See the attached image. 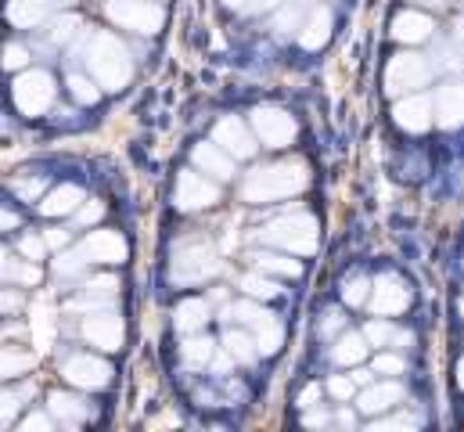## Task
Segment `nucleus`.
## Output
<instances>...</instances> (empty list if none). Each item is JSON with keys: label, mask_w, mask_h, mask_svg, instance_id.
I'll return each mask as SVG.
<instances>
[{"label": "nucleus", "mask_w": 464, "mask_h": 432, "mask_svg": "<svg viewBox=\"0 0 464 432\" xmlns=\"http://www.w3.org/2000/svg\"><path fill=\"white\" fill-rule=\"evenodd\" d=\"M306 184H310L306 162H295V159H288V162H266V166H256V170L245 177L241 199L263 206V202L292 199V195L306 191Z\"/></svg>", "instance_id": "obj_1"}, {"label": "nucleus", "mask_w": 464, "mask_h": 432, "mask_svg": "<svg viewBox=\"0 0 464 432\" xmlns=\"http://www.w3.org/2000/svg\"><path fill=\"white\" fill-rule=\"evenodd\" d=\"M83 62L91 69V76L102 83V91H122L133 76V62L130 51L122 47V40L112 33H94L83 44Z\"/></svg>", "instance_id": "obj_2"}, {"label": "nucleus", "mask_w": 464, "mask_h": 432, "mask_svg": "<svg viewBox=\"0 0 464 432\" xmlns=\"http://www.w3.org/2000/svg\"><path fill=\"white\" fill-rule=\"evenodd\" d=\"M259 241H266L270 249H285V252H295V256H310L317 252L321 245V227L310 213H288L270 220L263 231H259Z\"/></svg>", "instance_id": "obj_3"}, {"label": "nucleus", "mask_w": 464, "mask_h": 432, "mask_svg": "<svg viewBox=\"0 0 464 432\" xmlns=\"http://www.w3.org/2000/svg\"><path fill=\"white\" fill-rule=\"evenodd\" d=\"M217 270H220V260H217V252H213L209 241H202V238H184V241H177L173 260H169V278H173V285H202V281H209Z\"/></svg>", "instance_id": "obj_4"}, {"label": "nucleus", "mask_w": 464, "mask_h": 432, "mask_svg": "<svg viewBox=\"0 0 464 432\" xmlns=\"http://www.w3.org/2000/svg\"><path fill=\"white\" fill-rule=\"evenodd\" d=\"M432 76H436V62H429L425 54L403 51V54H392V62L385 69V91L389 94H414V91L429 87Z\"/></svg>", "instance_id": "obj_5"}, {"label": "nucleus", "mask_w": 464, "mask_h": 432, "mask_svg": "<svg viewBox=\"0 0 464 432\" xmlns=\"http://www.w3.org/2000/svg\"><path fill=\"white\" fill-rule=\"evenodd\" d=\"M54 94H58V87H54L51 73H44V69L22 73V76L11 83V102H14V108H18L22 115H29V119L44 115L47 108L54 105Z\"/></svg>", "instance_id": "obj_6"}, {"label": "nucleus", "mask_w": 464, "mask_h": 432, "mask_svg": "<svg viewBox=\"0 0 464 432\" xmlns=\"http://www.w3.org/2000/svg\"><path fill=\"white\" fill-rule=\"evenodd\" d=\"M105 15L116 22L119 29H130V33H140V36L159 33L162 22H166V7L155 4V0H109Z\"/></svg>", "instance_id": "obj_7"}, {"label": "nucleus", "mask_w": 464, "mask_h": 432, "mask_svg": "<svg viewBox=\"0 0 464 432\" xmlns=\"http://www.w3.org/2000/svg\"><path fill=\"white\" fill-rule=\"evenodd\" d=\"M231 318L256 331V342H259L263 353H277V349H281V342H285V328H281V321H277L270 310H263L259 303H252V296H248L245 303L231 307Z\"/></svg>", "instance_id": "obj_8"}, {"label": "nucleus", "mask_w": 464, "mask_h": 432, "mask_svg": "<svg viewBox=\"0 0 464 432\" xmlns=\"http://www.w3.org/2000/svg\"><path fill=\"white\" fill-rule=\"evenodd\" d=\"M252 130H256V137L266 144V148H288L292 141H295V133H299V126H295V119L285 112V108L277 105H259L252 108Z\"/></svg>", "instance_id": "obj_9"}, {"label": "nucleus", "mask_w": 464, "mask_h": 432, "mask_svg": "<svg viewBox=\"0 0 464 432\" xmlns=\"http://www.w3.org/2000/svg\"><path fill=\"white\" fill-rule=\"evenodd\" d=\"M62 375L65 382H72L76 389H87V393H98L112 382V368L102 360V357H91V353H76L62 364Z\"/></svg>", "instance_id": "obj_10"}, {"label": "nucleus", "mask_w": 464, "mask_h": 432, "mask_svg": "<svg viewBox=\"0 0 464 432\" xmlns=\"http://www.w3.org/2000/svg\"><path fill=\"white\" fill-rule=\"evenodd\" d=\"M220 199V188L195 166V170H184L177 177V206L188 210V213H198V210H209L213 202Z\"/></svg>", "instance_id": "obj_11"}, {"label": "nucleus", "mask_w": 464, "mask_h": 432, "mask_svg": "<svg viewBox=\"0 0 464 432\" xmlns=\"http://www.w3.org/2000/svg\"><path fill=\"white\" fill-rule=\"evenodd\" d=\"M411 307V289L400 274H382L374 281V292H371V310L378 318H396Z\"/></svg>", "instance_id": "obj_12"}, {"label": "nucleus", "mask_w": 464, "mask_h": 432, "mask_svg": "<svg viewBox=\"0 0 464 432\" xmlns=\"http://www.w3.org/2000/svg\"><path fill=\"white\" fill-rule=\"evenodd\" d=\"M76 256L83 263H122L126 260V238L119 231H91L76 245Z\"/></svg>", "instance_id": "obj_13"}, {"label": "nucleus", "mask_w": 464, "mask_h": 432, "mask_svg": "<svg viewBox=\"0 0 464 432\" xmlns=\"http://www.w3.org/2000/svg\"><path fill=\"white\" fill-rule=\"evenodd\" d=\"M213 141L224 144L234 159H252V152H256V130H248V123L241 115H224L213 126Z\"/></svg>", "instance_id": "obj_14"}, {"label": "nucleus", "mask_w": 464, "mask_h": 432, "mask_svg": "<svg viewBox=\"0 0 464 432\" xmlns=\"http://www.w3.org/2000/svg\"><path fill=\"white\" fill-rule=\"evenodd\" d=\"M392 123L407 133H425L436 123V102L429 94H414L392 105Z\"/></svg>", "instance_id": "obj_15"}, {"label": "nucleus", "mask_w": 464, "mask_h": 432, "mask_svg": "<svg viewBox=\"0 0 464 432\" xmlns=\"http://www.w3.org/2000/svg\"><path fill=\"white\" fill-rule=\"evenodd\" d=\"M83 339H87L91 346L105 349V353L122 349V321H119V314H105V310L91 314V318L83 321Z\"/></svg>", "instance_id": "obj_16"}, {"label": "nucleus", "mask_w": 464, "mask_h": 432, "mask_svg": "<svg viewBox=\"0 0 464 432\" xmlns=\"http://www.w3.org/2000/svg\"><path fill=\"white\" fill-rule=\"evenodd\" d=\"M191 166H198L202 173H209L213 181H231L234 177V155L217 144V141H202L195 152H191Z\"/></svg>", "instance_id": "obj_17"}, {"label": "nucleus", "mask_w": 464, "mask_h": 432, "mask_svg": "<svg viewBox=\"0 0 464 432\" xmlns=\"http://www.w3.org/2000/svg\"><path fill=\"white\" fill-rule=\"evenodd\" d=\"M436 123H440L443 130L464 126V83L461 80L440 87V94H436Z\"/></svg>", "instance_id": "obj_18"}, {"label": "nucleus", "mask_w": 464, "mask_h": 432, "mask_svg": "<svg viewBox=\"0 0 464 432\" xmlns=\"http://www.w3.org/2000/svg\"><path fill=\"white\" fill-rule=\"evenodd\" d=\"M62 7L58 0H7V22L14 29H36L51 18V11Z\"/></svg>", "instance_id": "obj_19"}, {"label": "nucleus", "mask_w": 464, "mask_h": 432, "mask_svg": "<svg viewBox=\"0 0 464 432\" xmlns=\"http://www.w3.org/2000/svg\"><path fill=\"white\" fill-rule=\"evenodd\" d=\"M432 33H436V22L421 11H400L392 18V40L400 44H425Z\"/></svg>", "instance_id": "obj_20"}, {"label": "nucleus", "mask_w": 464, "mask_h": 432, "mask_svg": "<svg viewBox=\"0 0 464 432\" xmlns=\"http://www.w3.org/2000/svg\"><path fill=\"white\" fill-rule=\"evenodd\" d=\"M83 202H87L83 188H76V184H58V188H51V191L36 202V210L44 216H69V213H76Z\"/></svg>", "instance_id": "obj_21"}, {"label": "nucleus", "mask_w": 464, "mask_h": 432, "mask_svg": "<svg viewBox=\"0 0 464 432\" xmlns=\"http://www.w3.org/2000/svg\"><path fill=\"white\" fill-rule=\"evenodd\" d=\"M400 400H403V386L400 382H382V386H367L360 393L356 411L360 415H382V411H392Z\"/></svg>", "instance_id": "obj_22"}, {"label": "nucleus", "mask_w": 464, "mask_h": 432, "mask_svg": "<svg viewBox=\"0 0 464 432\" xmlns=\"http://www.w3.org/2000/svg\"><path fill=\"white\" fill-rule=\"evenodd\" d=\"M47 411H51L65 429H76V426H83V422L94 415V411H91V404H87V400H80V397H72V393H51Z\"/></svg>", "instance_id": "obj_23"}, {"label": "nucleus", "mask_w": 464, "mask_h": 432, "mask_svg": "<svg viewBox=\"0 0 464 432\" xmlns=\"http://www.w3.org/2000/svg\"><path fill=\"white\" fill-rule=\"evenodd\" d=\"M310 11H314V4H310V0H285V4L277 7V15H274L270 29H274L277 36H288V33H303V25H306Z\"/></svg>", "instance_id": "obj_24"}, {"label": "nucleus", "mask_w": 464, "mask_h": 432, "mask_svg": "<svg viewBox=\"0 0 464 432\" xmlns=\"http://www.w3.org/2000/svg\"><path fill=\"white\" fill-rule=\"evenodd\" d=\"M328 36H332V11L328 7H314L306 25H303V33H299V44L306 51H317V47L328 44Z\"/></svg>", "instance_id": "obj_25"}, {"label": "nucleus", "mask_w": 464, "mask_h": 432, "mask_svg": "<svg viewBox=\"0 0 464 432\" xmlns=\"http://www.w3.org/2000/svg\"><path fill=\"white\" fill-rule=\"evenodd\" d=\"M173 324H177L180 335L202 331V328L209 324V303H206V299H184V303L177 307V314H173Z\"/></svg>", "instance_id": "obj_26"}, {"label": "nucleus", "mask_w": 464, "mask_h": 432, "mask_svg": "<svg viewBox=\"0 0 464 432\" xmlns=\"http://www.w3.org/2000/svg\"><path fill=\"white\" fill-rule=\"evenodd\" d=\"M367 349H371V342H367L363 331H360V335H343V339L332 346V360L343 364V368H353V364H363Z\"/></svg>", "instance_id": "obj_27"}, {"label": "nucleus", "mask_w": 464, "mask_h": 432, "mask_svg": "<svg viewBox=\"0 0 464 432\" xmlns=\"http://www.w3.org/2000/svg\"><path fill=\"white\" fill-rule=\"evenodd\" d=\"M363 335H367L371 346H411V331H403V328L389 321H367Z\"/></svg>", "instance_id": "obj_28"}, {"label": "nucleus", "mask_w": 464, "mask_h": 432, "mask_svg": "<svg viewBox=\"0 0 464 432\" xmlns=\"http://www.w3.org/2000/svg\"><path fill=\"white\" fill-rule=\"evenodd\" d=\"M252 260H256V267L263 274H277V278H299L303 274V267L295 260H288V256H277V249L274 252H252Z\"/></svg>", "instance_id": "obj_29"}, {"label": "nucleus", "mask_w": 464, "mask_h": 432, "mask_svg": "<svg viewBox=\"0 0 464 432\" xmlns=\"http://www.w3.org/2000/svg\"><path fill=\"white\" fill-rule=\"evenodd\" d=\"M224 346L231 349L237 364H252V360L263 353L259 342H256V335H248V331H227V335H224Z\"/></svg>", "instance_id": "obj_30"}, {"label": "nucleus", "mask_w": 464, "mask_h": 432, "mask_svg": "<svg viewBox=\"0 0 464 432\" xmlns=\"http://www.w3.org/2000/svg\"><path fill=\"white\" fill-rule=\"evenodd\" d=\"M213 349H217V342H213V339H206V335H198V331L184 339V360H188L191 368L209 364V360H213Z\"/></svg>", "instance_id": "obj_31"}, {"label": "nucleus", "mask_w": 464, "mask_h": 432, "mask_svg": "<svg viewBox=\"0 0 464 432\" xmlns=\"http://www.w3.org/2000/svg\"><path fill=\"white\" fill-rule=\"evenodd\" d=\"M371 292H374V281L367 274H353V278H346V285H343V299H346L349 307L371 303Z\"/></svg>", "instance_id": "obj_32"}, {"label": "nucleus", "mask_w": 464, "mask_h": 432, "mask_svg": "<svg viewBox=\"0 0 464 432\" xmlns=\"http://www.w3.org/2000/svg\"><path fill=\"white\" fill-rule=\"evenodd\" d=\"M4 281L7 285H36L40 281V270L33 267V263H14V256L11 252H4Z\"/></svg>", "instance_id": "obj_33"}, {"label": "nucleus", "mask_w": 464, "mask_h": 432, "mask_svg": "<svg viewBox=\"0 0 464 432\" xmlns=\"http://www.w3.org/2000/svg\"><path fill=\"white\" fill-rule=\"evenodd\" d=\"M11 191L22 199V202H40L47 195V177H14L11 181Z\"/></svg>", "instance_id": "obj_34"}, {"label": "nucleus", "mask_w": 464, "mask_h": 432, "mask_svg": "<svg viewBox=\"0 0 464 432\" xmlns=\"http://www.w3.org/2000/svg\"><path fill=\"white\" fill-rule=\"evenodd\" d=\"M69 91H72V98H76V102H83V105H94V102L102 98V83H98V80L80 76L76 69L69 73Z\"/></svg>", "instance_id": "obj_35"}, {"label": "nucleus", "mask_w": 464, "mask_h": 432, "mask_svg": "<svg viewBox=\"0 0 464 432\" xmlns=\"http://www.w3.org/2000/svg\"><path fill=\"white\" fill-rule=\"evenodd\" d=\"M241 289H245V296H252V299H274V296L281 292V285L270 281V278H263V274H245V278H241Z\"/></svg>", "instance_id": "obj_36"}, {"label": "nucleus", "mask_w": 464, "mask_h": 432, "mask_svg": "<svg viewBox=\"0 0 464 432\" xmlns=\"http://www.w3.org/2000/svg\"><path fill=\"white\" fill-rule=\"evenodd\" d=\"M33 382H22L18 389H7L4 393V426H11V418H14V411H22L25 407V400H33Z\"/></svg>", "instance_id": "obj_37"}, {"label": "nucleus", "mask_w": 464, "mask_h": 432, "mask_svg": "<svg viewBox=\"0 0 464 432\" xmlns=\"http://www.w3.org/2000/svg\"><path fill=\"white\" fill-rule=\"evenodd\" d=\"M36 364V357L33 353H14L11 346L4 349V378H14V375H25L29 368Z\"/></svg>", "instance_id": "obj_38"}, {"label": "nucleus", "mask_w": 464, "mask_h": 432, "mask_svg": "<svg viewBox=\"0 0 464 432\" xmlns=\"http://www.w3.org/2000/svg\"><path fill=\"white\" fill-rule=\"evenodd\" d=\"M285 0H227L231 11H241V15H263V11H277Z\"/></svg>", "instance_id": "obj_39"}, {"label": "nucleus", "mask_w": 464, "mask_h": 432, "mask_svg": "<svg viewBox=\"0 0 464 432\" xmlns=\"http://www.w3.org/2000/svg\"><path fill=\"white\" fill-rule=\"evenodd\" d=\"M76 29H80V22H76L72 15H65V18H54V22H51V33H47V40H51V44H65L69 36H76Z\"/></svg>", "instance_id": "obj_40"}, {"label": "nucleus", "mask_w": 464, "mask_h": 432, "mask_svg": "<svg viewBox=\"0 0 464 432\" xmlns=\"http://www.w3.org/2000/svg\"><path fill=\"white\" fill-rule=\"evenodd\" d=\"M18 252H22L25 260H44V256H47V238H36V234H25V238L18 241Z\"/></svg>", "instance_id": "obj_41"}, {"label": "nucleus", "mask_w": 464, "mask_h": 432, "mask_svg": "<svg viewBox=\"0 0 464 432\" xmlns=\"http://www.w3.org/2000/svg\"><path fill=\"white\" fill-rule=\"evenodd\" d=\"M72 216H76V227H87V223H94V220H102V216H105V202L87 199V202H83Z\"/></svg>", "instance_id": "obj_42"}, {"label": "nucleus", "mask_w": 464, "mask_h": 432, "mask_svg": "<svg viewBox=\"0 0 464 432\" xmlns=\"http://www.w3.org/2000/svg\"><path fill=\"white\" fill-rule=\"evenodd\" d=\"M374 371H382V375H403V371H407V360H403L400 353H382V357L374 360Z\"/></svg>", "instance_id": "obj_43"}, {"label": "nucleus", "mask_w": 464, "mask_h": 432, "mask_svg": "<svg viewBox=\"0 0 464 432\" xmlns=\"http://www.w3.org/2000/svg\"><path fill=\"white\" fill-rule=\"evenodd\" d=\"M324 389H328V393H332L335 400H349V397L356 393V378H343V375H332Z\"/></svg>", "instance_id": "obj_44"}, {"label": "nucleus", "mask_w": 464, "mask_h": 432, "mask_svg": "<svg viewBox=\"0 0 464 432\" xmlns=\"http://www.w3.org/2000/svg\"><path fill=\"white\" fill-rule=\"evenodd\" d=\"M25 62H29V51H25V47H14V44L4 47V69H7V73L25 69Z\"/></svg>", "instance_id": "obj_45"}, {"label": "nucleus", "mask_w": 464, "mask_h": 432, "mask_svg": "<svg viewBox=\"0 0 464 432\" xmlns=\"http://www.w3.org/2000/svg\"><path fill=\"white\" fill-rule=\"evenodd\" d=\"M119 281L116 278H94V281H87V292L91 296H116Z\"/></svg>", "instance_id": "obj_46"}, {"label": "nucleus", "mask_w": 464, "mask_h": 432, "mask_svg": "<svg viewBox=\"0 0 464 432\" xmlns=\"http://www.w3.org/2000/svg\"><path fill=\"white\" fill-rule=\"evenodd\" d=\"M51 418H54V415H51ZM51 418H47V411H44V415H33V418H25V422L18 426V432H51V426H54Z\"/></svg>", "instance_id": "obj_47"}, {"label": "nucleus", "mask_w": 464, "mask_h": 432, "mask_svg": "<svg viewBox=\"0 0 464 432\" xmlns=\"http://www.w3.org/2000/svg\"><path fill=\"white\" fill-rule=\"evenodd\" d=\"M418 418H385V422H374V432H396V429H414Z\"/></svg>", "instance_id": "obj_48"}, {"label": "nucleus", "mask_w": 464, "mask_h": 432, "mask_svg": "<svg viewBox=\"0 0 464 432\" xmlns=\"http://www.w3.org/2000/svg\"><path fill=\"white\" fill-rule=\"evenodd\" d=\"M343 324H346V318H343L339 310H328V314H324V324H321V335L332 339L335 331H343Z\"/></svg>", "instance_id": "obj_49"}, {"label": "nucleus", "mask_w": 464, "mask_h": 432, "mask_svg": "<svg viewBox=\"0 0 464 432\" xmlns=\"http://www.w3.org/2000/svg\"><path fill=\"white\" fill-rule=\"evenodd\" d=\"M436 58H440V65H443V69H454V73H461V58H458V51H454V47H440V54H436Z\"/></svg>", "instance_id": "obj_50"}, {"label": "nucleus", "mask_w": 464, "mask_h": 432, "mask_svg": "<svg viewBox=\"0 0 464 432\" xmlns=\"http://www.w3.org/2000/svg\"><path fill=\"white\" fill-rule=\"evenodd\" d=\"M231 364H234V353L224 346V353H217V357H213V371H217V375H227V371H231Z\"/></svg>", "instance_id": "obj_51"}, {"label": "nucleus", "mask_w": 464, "mask_h": 432, "mask_svg": "<svg viewBox=\"0 0 464 432\" xmlns=\"http://www.w3.org/2000/svg\"><path fill=\"white\" fill-rule=\"evenodd\" d=\"M317 397H321V389H317V386H310V389L299 397V404H303V407H314V404H317Z\"/></svg>", "instance_id": "obj_52"}, {"label": "nucleus", "mask_w": 464, "mask_h": 432, "mask_svg": "<svg viewBox=\"0 0 464 432\" xmlns=\"http://www.w3.org/2000/svg\"><path fill=\"white\" fill-rule=\"evenodd\" d=\"M14 307H22V296H14V292H11V289H7V292H4V310H7V314H11V310H14Z\"/></svg>", "instance_id": "obj_53"}, {"label": "nucleus", "mask_w": 464, "mask_h": 432, "mask_svg": "<svg viewBox=\"0 0 464 432\" xmlns=\"http://www.w3.org/2000/svg\"><path fill=\"white\" fill-rule=\"evenodd\" d=\"M47 245H65V231H47Z\"/></svg>", "instance_id": "obj_54"}, {"label": "nucleus", "mask_w": 464, "mask_h": 432, "mask_svg": "<svg viewBox=\"0 0 464 432\" xmlns=\"http://www.w3.org/2000/svg\"><path fill=\"white\" fill-rule=\"evenodd\" d=\"M454 44L464 51V18H458V22H454Z\"/></svg>", "instance_id": "obj_55"}, {"label": "nucleus", "mask_w": 464, "mask_h": 432, "mask_svg": "<svg viewBox=\"0 0 464 432\" xmlns=\"http://www.w3.org/2000/svg\"><path fill=\"white\" fill-rule=\"evenodd\" d=\"M14 220H18V216L11 213V210H4V231H11V227H14Z\"/></svg>", "instance_id": "obj_56"}, {"label": "nucleus", "mask_w": 464, "mask_h": 432, "mask_svg": "<svg viewBox=\"0 0 464 432\" xmlns=\"http://www.w3.org/2000/svg\"><path fill=\"white\" fill-rule=\"evenodd\" d=\"M414 4H425V7H447L450 0H414Z\"/></svg>", "instance_id": "obj_57"}, {"label": "nucleus", "mask_w": 464, "mask_h": 432, "mask_svg": "<svg viewBox=\"0 0 464 432\" xmlns=\"http://www.w3.org/2000/svg\"><path fill=\"white\" fill-rule=\"evenodd\" d=\"M306 422H310V426H324V422H328V415H310Z\"/></svg>", "instance_id": "obj_58"}, {"label": "nucleus", "mask_w": 464, "mask_h": 432, "mask_svg": "<svg viewBox=\"0 0 464 432\" xmlns=\"http://www.w3.org/2000/svg\"><path fill=\"white\" fill-rule=\"evenodd\" d=\"M458 386H461V389H464V360H461V364H458Z\"/></svg>", "instance_id": "obj_59"}, {"label": "nucleus", "mask_w": 464, "mask_h": 432, "mask_svg": "<svg viewBox=\"0 0 464 432\" xmlns=\"http://www.w3.org/2000/svg\"><path fill=\"white\" fill-rule=\"evenodd\" d=\"M461 318H464V296H461Z\"/></svg>", "instance_id": "obj_60"}, {"label": "nucleus", "mask_w": 464, "mask_h": 432, "mask_svg": "<svg viewBox=\"0 0 464 432\" xmlns=\"http://www.w3.org/2000/svg\"><path fill=\"white\" fill-rule=\"evenodd\" d=\"M58 4H72V0H58Z\"/></svg>", "instance_id": "obj_61"}]
</instances>
